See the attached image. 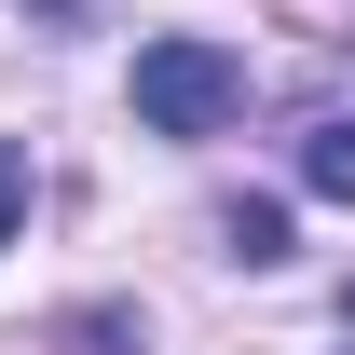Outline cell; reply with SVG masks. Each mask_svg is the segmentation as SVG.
Masks as SVG:
<instances>
[{
    "instance_id": "obj_1",
    "label": "cell",
    "mask_w": 355,
    "mask_h": 355,
    "mask_svg": "<svg viewBox=\"0 0 355 355\" xmlns=\"http://www.w3.org/2000/svg\"><path fill=\"white\" fill-rule=\"evenodd\" d=\"M232 110H246V55L232 42H137V123L150 137H219Z\"/></svg>"
},
{
    "instance_id": "obj_2",
    "label": "cell",
    "mask_w": 355,
    "mask_h": 355,
    "mask_svg": "<svg viewBox=\"0 0 355 355\" xmlns=\"http://www.w3.org/2000/svg\"><path fill=\"white\" fill-rule=\"evenodd\" d=\"M301 178H314V191H355V123H342V110L301 137Z\"/></svg>"
},
{
    "instance_id": "obj_3",
    "label": "cell",
    "mask_w": 355,
    "mask_h": 355,
    "mask_svg": "<svg viewBox=\"0 0 355 355\" xmlns=\"http://www.w3.org/2000/svg\"><path fill=\"white\" fill-rule=\"evenodd\" d=\"M28 219V164H14V150H0V232Z\"/></svg>"
}]
</instances>
